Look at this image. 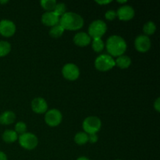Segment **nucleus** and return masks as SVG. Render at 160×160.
<instances>
[{
	"mask_svg": "<svg viewBox=\"0 0 160 160\" xmlns=\"http://www.w3.org/2000/svg\"><path fill=\"white\" fill-rule=\"evenodd\" d=\"M59 23L64 30L76 31L83 27L84 19L76 12H66L59 19Z\"/></svg>",
	"mask_w": 160,
	"mask_h": 160,
	"instance_id": "obj_1",
	"label": "nucleus"
},
{
	"mask_svg": "<svg viewBox=\"0 0 160 160\" xmlns=\"http://www.w3.org/2000/svg\"><path fill=\"white\" fill-rule=\"evenodd\" d=\"M106 48L111 56H120L123 55L126 51L127 43L120 36L112 35L106 41Z\"/></svg>",
	"mask_w": 160,
	"mask_h": 160,
	"instance_id": "obj_2",
	"label": "nucleus"
},
{
	"mask_svg": "<svg viewBox=\"0 0 160 160\" xmlns=\"http://www.w3.org/2000/svg\"><path fill=\"white\" fill-rule=\"evenodd\" d=\"M107 30L106 23L103 20H94L88 28V35L94 38H101Z\"/></svg>",
	"mask_w": 160,
	"mask_h": 160,
	"instance_id": "obj_3",
	"label": "nucleus"
},
{
	"mask_svg": "<svg viewBox=\"0 0 160 160\" xmlns=\"http://www.w3.org/2000/svg\"><path fill=\"white\" fill-rule=\"evenodd\" d=\"M115 65V60L109 55H100L95 61V67L97 70L100 71H107V70H111Z\"/></svg>",
	"mask_w": 160,
	"mask_h": 160,
	"instance_id": "obj_4",
	"label": "nucleus"
},
{
	"mask_svg": "<svg viewBox=\"0 0 160 160\" xmlns=\"http://www.w3.org/2000/svg\"><path fill=\"white\" fill-rule=\"evenodd\" d=\"M83 129L86 134H96L101 128V120L97 117H88L83 122Z\"/></svg>",
	"mask_w": 160,
	"mask_h": 160,
	"instance_id": "obj_5",
	"label": "nucleus"
},
{
	"mask_svg": "<svg viewBox=\"0 0 160 160\" xmlns=\"http://www.w3.org/2000/svg\"><path fill=\"white\" fill-rule=\"evenodd\" d=\"M20 146L28 150H32L38 145V141L37 137L31 133H24L19 137Z\"/></svg>",
	"mask_w": 160,
	"mask_h": 160,
	"instance_id": "obj_6",
	"label": "nucleus"
},
{
	"mask_svg": "<svg viewBox=\"0 0 160 160\" xmlns=\"http://www.w3.org/2000/svg\"><path fill=\"white\" fill-rule=\"evenodd\" d=\"M62 113L56 109H52L46 112L45 116V123L50 127H56L62 121Z\"/></svg>",
	"mask_w": 160,
	"mask_h": 160,
	"instance_id": "obj_7",
	"label": "nucleus"
},
{
	"mask_svg": "<svg viewBox=\"0 0 160 160\" xmlns=\"http://www.w3.org/2000/svg\"><path fill=\"white\" fill-rule=\"evenodd\" d=\"M62 75L64 78L70 81H75L79 78L80 70L78 66L73 63H67L62 67Z\"/></svg>",
	"mask_w": 160,
	"mask_h": 160,
	"instance_id": "obj_8",
	"label": "nucleus"
},
{
	"mask_svg": "<svg viewBox=\"0 0 160 160\" xmlns=\"http://www.w3.org/2000/svg\"><path fill=\"white\" fill-rule=\"evenodd\" d=\"M134 46L140 52H145L148 51L151 47V41L146 35H139L134 41Z\"/></svg>",
	"mask_w": 160,
	"mask_h": 160,
	"instance_id": "obj_9",
	"label": "nucleus"
},
{
	"mask_svg": "<svg viewBox=\"0 0 160 160\" xmlns=\"http://www.w3.org/2000/svg\"><path fill=\"white\" fill-rule=\"evenodd\" d=\"M16 31V25L11 20H2L0 21V34L4 37H10Z\"/></svg>",
	"mask_w": 160,
	"mask_h": 160,
	"instance_id": "obj_10",
	"label": "nucleus"
},
{
	"mask_svg": "<svg viewBox=\"0 0 160 160\" xmlns=\"http://www.w3.org/2000/svg\"><path fill=\"white\" fill-rule=\"evenodd\" d=\"M134 9L131 6H123L118 9L117 12V16L120 20H130L134 17Z\"/></svg>",
	"mask_w": 160,
	"mask_h": 160,
	"instance_id": "obj_11",
	"label": "nucleus"
},
{
	"mask_svg": "<svg viewBox=\"0 0 160 160\" xmlns=\"http://www.w3.org/2000/svg\"><path fill=\"white\" fill-rule=\"evenodd\" d=\"M32 110L36 113H43L48 109V104L43 98H35L31 102Z\"/></svg>",
	"mask_w": 160,
	"mask_h": 160,
	"instance_id": "obj_12",
	"label": "nucleus"
},
{
	"mask_svg": "<svg viewBox=\"0 0 160 160\" xmlns=\"http://www.w3.org/2000/svg\"><path fill=\"white\" fill-rule=\"evenodd\" d=\"M42 22L46 26L53 27L59 23V17L53 11L45 12L42 17Z\"/></svg>",
	"mask_w": 160,
	"mask_h": 160,
	"instance_id": "obj_13",
	"label": "nucleus"
},
{
	"mask_svg": "<svg viewBox=\"0 0 160 160\" xmlns=\"http://www.w3.org/2000/svg\"><path fill=\"white\" fill-rule=\"evenodd\" d=\"M91 37L85 32H78L73 37V42L78 46H87L91 43Z\"/></svg>",
	"mask_w": 160,
	"mask_h": 160,
	"instance_id": "obj_14",
	"label": "nucleus"
},
{
	"mask_svg": "<svg viewBox=\"0 0 160 160\" xmlns=\"http://www.w3.org/2000/svg\"><path fill=\"white\" fill-rule=\"evenodd\" d=\"M16 115L12 111H6L0 115V123L2 125H9L14 122Z\"/></svg>",
	"mask_w": 160,
	"mask_h": 160,
	"instance_id": "obj_15",
	"label": "nucleus"
},
{
	"mask_svg": "<svg viewBox=\"0 0 160 160\" xmlns=\"http://www.w3.org/2000/svg\"><path fill=\"white\" fill-rule=\"evenodd\" d=\"M115 64L118 66L121 69H126L130 67L131 64V59L129 56L122 55V56H118L115 60Z\"/></svg>",
	"mask_w": 160,
	"mask_h": 160,
	"instance_id": "obj_16",
	"label": "nucleus"
},
{
	"mask_svg": "<svg viewBox=\"0 0 160 160\" xmlns=\"http://www.w3.org/2000/svg\"><path fill=\"white\" fill-rule=\"evenodd\" d=\"M18 138L17 134L15 131L12 130H6L2 134V139L6 143H12L16 142Z\"/></svg>",
	"mask_w": 160,
	"mask_h": 160,
	"instance_id": "obj_17",
	"label": "nucleus"
},
{
	"mask_svg": "<svg viewBox=\"0 0 160 160\" xmlns=\"http://www.w3.org/2000/svg\"><path fill=\"white\" fill-rule=\"evenodd\" d=\"M64 31L65 30L62 28V27L59 23H58V24L52 27V28L49 31V34L51 37L54 38H58L61 37Z\"/></svg>",
	"mask_w": 160,
	"mask_h": 160,
	"instance_id": "obj_18",
	"label": "nucleus"
},
{
	"mask_svg": "<svg viewBox=\"0 0 160 160\" xmlns=\"http://www.w3.org/2000/svg\"><path fill=\"white\" fill-rule=\"evenodd\" d=\"M74 141L78 145H84L88 142V135L85 132H79L75 135Z\"/></svg>",
	"mask_w": 160,
	"mask_h": 160,
	"instance_id": "obj_19",
	"label": "nucleus"
},
{
	"mask_svg": "<svg viewBox=\"0 0 160 160\" xmlns=\"http://www.w3.org/2000/svg\"><path fill=\"white\" fill-rule=\"evenodd\" d=\"M11 50L10 44L6 41H0V57L9 54Z\"/></svg>",
	"mask_w": 160,
	"mask_h": 160,
	"instance_id": "obj_20",
	"label": "nucleus"
},
{
	"mask_svg": "<svg viewBox=\"0 0 160 160\" xmlns=\"http://www.w3.org/2000/svg\"><path fill=\"white\" fill-rule=\"evenodd\" d=\"M40 4L45 9H46L47 12L54 10L55 7L56 6V0H42L40 2Z\"/></svg>",
	"mask_w": 160,
	"mask_h": 160,
	"instance_id": "obj_21",
	"label": "nucleus"
},
{
	"mask_svg": "<svg viewBox=\"0 0 160 160\" xmlns=\"http://www.w3.org/2000/svg\"><path fill=\"white\" fill-rule=\"evenodd\" d=\"M156 30V26L154 22L148 21L146 23H145L143 27V31L145 34L147 35H151L155 33Z\"/></svg>",
	"mask_w": 160,
	"mask_h": 160,
	"instance_id": "obj_22",
	"label": "nucleus"
},
{
	"mask_svg": "<svg viewBox=\"0 0 160 160\" xmlns=\"http://www.w3.org/2000/svg\"><path fill=\"white\" fill-rule=\"evenodd\" d=\"M104 46V42L102 40V38H94L92 41V48L96 52H100L102 51Z\"/></svg>",
	"mask_w": 160,
	"mask_h": 160,
	"instance_id": "obj_23",
	"label": "nucleus"
},
{
	"mask_svg": "<svg viewBox=\"0 0 160 160\" xmlns=\"http://www.w3.org/2000/svg\"><path fill=\"white\" fill-rule=\"evenodd\" d=\"M53 12H55L56 16L58 17H62L66 12H67V6L64 3L60 2V3H56V6L55 7Z\"/></svg>",
	"mask_w": 160,
	"mask_h": 160,
	"instance_id": "obj_24",
	"label": "nucleus"
},
{
	"mask_svg": "<svg viewBox=\"0 0 160 160\" xmlns=\"http://www.w3.org/2000/svg\"><path fill=\"white\" fill-rule=\"evenodd\" d=\"M27 131V125L26 123H23V122H18L17 123L15 126V131L17 134H23L24 133H26Z\"/></svg>",
	"mask_w": 160,
	"mask_h": 160,
	"instance_id": "obj_25",
	"label": "nucleus"
},
{
	"mask_svg": "<svg viewBox=\"0 0 160 160\" xmlns=\"http://www.w3.org/2000/svg\"><path fill=\"white\" fill-rule=\"evenodd\" d=\"M105 17H106V18L107 19V20H112L116 18V17H117V12H116L115 10H112V9L108 10L106 11V14H105Z\"/></svg>",
	"mask_w": 160,
	"mask_h": 160,
	"instance_id": "obj_26",
	"label": "nucleus"
},
{
	"mask_svg": "<svg viewBox=\"0 0 160 160\" xmlns=\"http://www.w3.org/2000/svg\"><path fill=\"white\" fill-rule=\"evenodd\" d=\"M98 141V136L96 135V134H92L88 135V142H90L91 143H95V142Z\"/></svg>",
	"mask_w": 160,
	"mask_h": 160,
	"instance_id": "obj_27",
	"label": "nucleus"
},
{
	"mask_svg": "<svg viewBox=\"0 0 160 160\" xmlns=\"http://www.w3.org/2000/svg\"><path fill=\"white\" fill-rule=\"evenodd\" d=\"M154 107H155V109H156V111H157V112H159L160 111V98H158L156 100V102H155Z\"/></svg>",
	"mask_w": 160,
	"mask_h": 160,
	"instance_id": "obj_28",
	"label": "nucleus"
},
{
	"mask_svg": "<svg viewBox=\"0 0 160 160\" xmlns=\"http://www.w3.org/2000/svg\"><path fill=\"white\" fill-rule=\"evenodd\" d=\"M111 0H108V1H99V0H96V1H95V2H97L98 3V4H108V3H110L111 2Z\"/></svg>",
	"mask_w": 160,
	"mask_h": 160,
	"instance_id": "obj_29",
	"label": "nucleus"
},
{
	"mask_svg": "<svg viewBox=\"0 0 160 160\" xmlns=\"http://www.w3.org/2000/svg\"><path fill=\"white\" fill-rule=\"evenodd\" d=\"M0 160H7L6 155L1 151H0Z\"/></svg>",
	"mask_w": 160,
	"mask_h": 160,
	"instance_id": "obj_30",
	"label": "nucleus"
},
{
	"mask_svg": "<svg viewBox=\"0 0 160 160\" xmlns=\"http://www.w3.org/2000/svg\"><path fill=\"white\" fill-rule=\"evenodd\" d=\"M77 160H90V159H88V158H86V157H80V158H78Z\"/></svg>",
	"mask_w": 160,
	"mask_h": 160,
	"instance_id": "obj_31",
	"label": "nucleus"
},
{
	"mask_svg": "<svg viewBox=\"0 0 160 160\" xmlns=\"http://www.w3.org/2000/svg\"><path fill=\"white\" fill-rule=\"evenodd\" d=\"M117 2H120V3H125V2H127L126 0H123V1H119V0H118V1H117Z\"/></svg>",
	"mask_w": 160,
	"mask_h": 160,
	"instance_id": "obj_32",
	"label": "nucleus"
},
{
	"mask_svg": "<svg viewBox=\"0 0 160 160\" xmlns=\"http://www.w3.org/2000/svg\"><path fill=\"white\" fill-rule=\"evenodd\" d=\"M8 2L7 0H6V1H0V3H6Z\"/></svg>",
	"mask_w": 160,
	"mask_h": 160,
	"instance_id": "obj_33",
	"label": "nucleus"
},
{
	"mask_svg": "<svg viewBox=\"0 0 160 160\" xmlns=\"http://www.w3.org/2000/svg\"><path fill=\"white\" fill-rule=\"evenodd\" d=\"M117 160H119V159H117Z\"/></svg>",
	"mask_w": 160,
	"mask_h": 160,
	"instance_id": "obj_34",
	"label": "nucleus"
}]
</instances>
